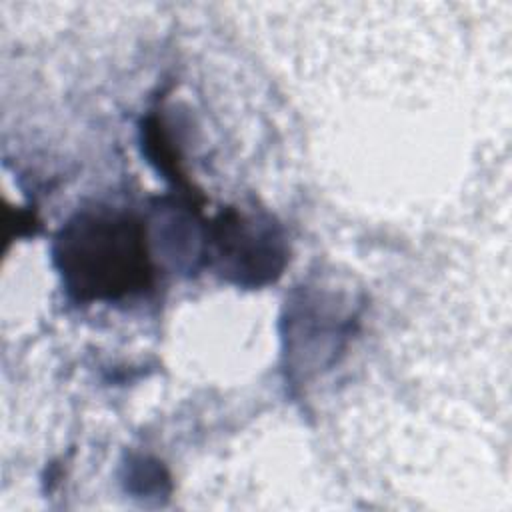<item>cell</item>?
I'll list each match as a JSON object with an SVG mask.
<instances>
[{"label":"cell","instance_id":"obj_1","mask_svg":"<svg viewBox=\"0 0 512 512\" xmlns=\"http://www.w3.org/2000/svg\"><path fill=\"white\" fill-rule=\"evenodd\" d=\"M54 264L66 292L80 302H108L148 290L154 266L144 222L124 210L76 212L56 234Z\"/></svg>","mask_w":512,"mask_h":512},{"label":"cell","instance_id":"obj_2","mask_svg":"<svg viewBox=\"0 0 512 512\" xmlns=\"http://www.w3.org/2000/svg\"><path fill=\"white\" fill-rule=\"evenodd\" d=\"M206 240L220 270L232 274L238 284H264L280 274L286 260L282 238L272 224H260L236 208H226L208 222Z\"/></svg>","mask_w":512,"mask_h":512}]
</instances>
